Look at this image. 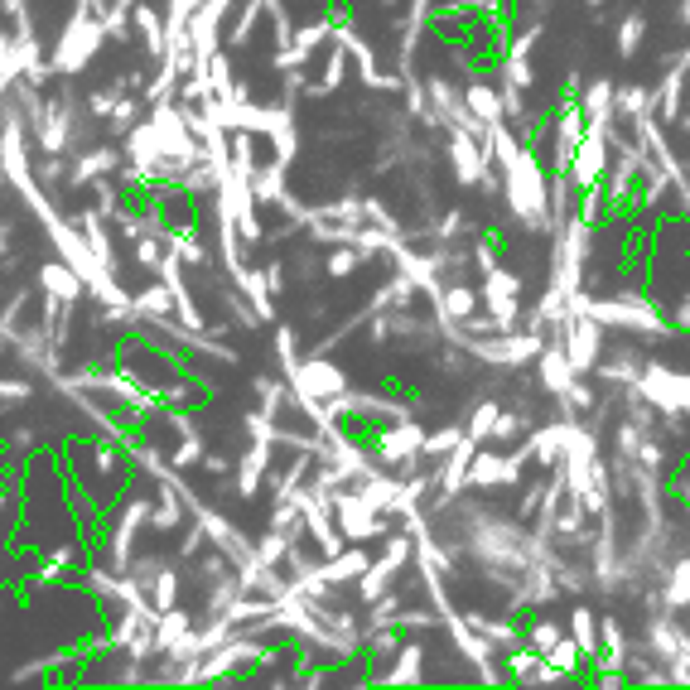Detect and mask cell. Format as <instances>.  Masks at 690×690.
Masks as SVG:
<instances>
[{"label": "cell", "mask_w": 690, "mask_h": 690, "mask_svg": "<svg viewBox=\"0 0 690 690\" xmlns=\"http://www.w3.org/2000/svg\"><path fill=\"white\" fill-rule=\"evenodd\" d=\"M565 637V628H555V623H546V618H536V623H526V642L536 647V652H551L555 642Z\"/></svg>", "instance_id": "obj_13"}, {"label": "cell", "mask_w": 690, "mask_h": 690, "mask_svg": "<svg viewBox=\"0 0 690 690\" xmlns=\"http://www.w3.org/2000/svg\"><path fill=\"white\" fill-rule=\"evenodd\" d=\"M570 637L584 647L589 662H599V652H604V628H599L594 608H575V613H570Z\"/></svg>", "instance_id": "obj_4"}, {"label": "cell", "mask_w": 690, "mask_h": 690, "mask_svg": "<svg viewBox=\"0 0 690 690\" xmlns=\"http://www.w3.org/2000/svg\"><path fill=\"white\" fill-rule=\"evenodd\" d=\"M662 488H666V497H671V502H681V507H690V473H671V478H666Z\"/></svg>", "instance_id": "obj_15"}, {"label": "cell", "mask_w": 690, "mask_h": 690, "mask_svg": "<svg viewBox=\"0 0 690 690\" xmlns=\"http://www.w3.org/2000/svg\"><path fill=\"white\" fill-rule=\"evenodd\" d=\"M546 662L560 666V671H570V676H580V662H589V657H584V647H580V642H575V637L565 633V637H560V642L551 647V652H546Z\"/></svg>", "instance_id": "obj_11"}, {"label": "cell", "mask_w": 690, "mask_h": 690, "mask_svg": "<svg viewBox=\"0 0 690 690\" xmlns=\"http://www.w3.org/2000/svg\"><path fill=\"white\" fill-rule=\"evenodd\" d=\"M657 111V92L652 87H642V83H628V87H618V116L633 126V121H642V116H652Z\"/></svg>", "instance_id": "obj_6"}, {"label": "cell", "mask_w": 690, "mask_h": 690, "mask_svg": "<svg viewBox=\"0 0 690 690\" xmlns=\"http://www.w3.org/2000/svg\"><path fill=\"white\" fill-rule=\"evenodd\" d=\"M464 102H469V111L483 121V126H502L507 121V107H502V87L488 83V78H478V83L464 87Z\"/></svg>", "instance_id": "obj_3"}, {"label": "cell", "mask_w": 690, "mask_h": 690, "mask_svg": "<svg viewBox=\"0 0 690 690\" xmlns=\"http://www.w3.org/2000/svg\"><path fill=\"white\" fill-rule=\"evenodd\" d=\"M608 165H613V140L604 131H584L580 150H575V165H570V179H575V189H589V184H604Z\"/></svg>", "instance_id": "obj_1"}, {"label": "cell", "mask_w": 690, "mask_h": 690, "mask_svg": "<svg viewBox=\"0 0 690 690\" xmlns=\"http://www.w3.org/2000/svg\"><path fill=\"white\" fill-rule=\"evenodd\" d=\"M666 608L671 613H690V555H681L666 570Z\"/></svg>", "instance_id": "obj_7"}, {"label": "cell", "mask_w": 690, "mask_h": 690, "mask_svg": "<svg viewBox=\"0 0 690 690\" xmlns=\"http://www.w3.org/2000/svg\"><path fill=\"white\" fill-rule=\"evenodd\" d=\"M686 73H690V49H681V63H666L662 83L652 87V92H657V116H662L666 126H671V121H681V102H686Z\"/></svg>", "instance_id": "obj_2"}, {"label": "cell", "mask_w": 690, "mask_h": 690, "mask_svg": "<svg viewBox=\"0 0 690 690\" xmlns=\"http://www.w3.org/2000/svg\"><path fill=\"white\" fill-rule=\"evenodd\" d=\"M420 662H425V657H420V647H406V652H401V662H396V671H391V681H396V686H406V681H420Z\"/></svg>", "instance_id": "obj_14"}, {"label": "cell", "mask_w": 690, "mask_h": 690, "mask_svg": "<svg viewBox=\"0 0 690 690\" xmlns=\"http://www.w3.org/2000/svg\"><path fill=\"white\" fill-rule=\"evenodd\" d=\"M497 420H502V401H478V406H473V420H469V440L473 444H493Z\"/></svg>", "instance_id": "obj_9"}, {"label": "cell", "mask_w": 690, "mask_h": 690, "mask_svg": "<svg viewBox=\"0 0 690 690\" xmlns=\"http://www.w3.org/2000/svg\"><path fill=\"white\" fill-rule=\"evenodd\" d=\"M478 300H483V290H469V285H449L440 295V309L449 324H469L473 314H478Z\"/></svg>", "instance_id": "obj_5"}, {"label": "cell", "mask_w": 690, "mask_h": 690, "mask_svg": "<svg viewBox=\"0 0 690 690\" xmlns=\"http://www.w3.org/2000/svg\"><path fill=\"white\" fill-rule=\"evenodd\" d=\"M473 266H478V271H493V266H502V232L478 237V247H473Z\"/></svg>", "instance_id": "obj_12"}, {"label": "cell", "mask_w": 690, "mask_h": 690, "mask_svg": "<svg viewBox=\"0 0 690 690\" xmlns=\"http://www.w3.org/2000/svg\"><path fill=\"white\" fill-rule=\"evenodd\" d=\"M377 449H382L387 459H406L415 449H425V435H420L415 425H401V430H387V435L377 440Z\"/></svg>", "instance_id": "obj_8"}, {"label": "cell", "mask_w": 690, "mask_h": 690, "mask_svg": "<svg viewBox=\"0 0 690 690\" xmlns=\"http://www.w3.org/2000/svg\"><path fill=\"white\" fill-rule=\"evenodd\" d=\"M642 34H647V15H642V10H628L623 25H618V58H637Z\"/></svg>", "instance_id": "obj_10"}]
</instances>
